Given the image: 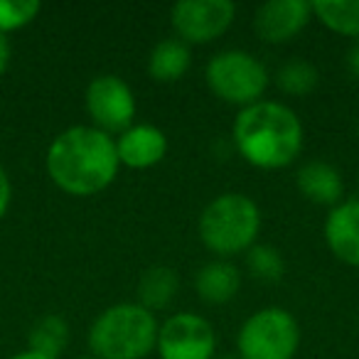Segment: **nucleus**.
Returning a JSON list of instances; mask_svg holds the SVG:
<instances>
[{
	"instance_id": "obj_1",
	"label": "nucleus",
	"mask_w": 359,
	"mask_h": 359,
	"mask_svg": "<svg viewBox=\"0 0 359 359\" xmlns=\"http://www.w3.org/2000/svg\"><path fill=\"white\" fill-rule=\"evenodd\" d=\"M45 168L50 180L72 197L104 192L118 175L116 138L96 126H72L47 148Z\"/></svg>"
},
{
	"instance_id": "obj_2",
	"label": "nucleus",
	"mask_w": 359,
	"mask_h": 359,
	"mask_svg": "<svg viewBox=\"0 0 359 359\" xmlns=\"http://www.w3.org/2000/svg\"><path fill=\"white\" fill-rule=\"evenodd\" d=\"M231 140L241 158L254 168H288L303 150V123L290 106L259 101L236 114Z\"/></svg>"
},
{
	"instance_id": "obj_3",
	"label": "nucleus",
	"mask_w": 359,
	"mask_h": 359,
	"mask_svg": "<svg viewBox=\"0 0 359 359\" xmlns=\"http://www.w3.org/2000/svg\"><path fill=\"white\" fill-rule=\"evenodd\" d=\"M160 325L138 303L106 308L89 327V349L96 359H145L158 344Z\"/></svg>"
},
{
	"instance_id": "obj_4",
	"label": "nucleus",
	"mask_w": 359,
	"mask_h": 359,
	"mask_svg": "<svg viewBox=\"0 0 359 359\" xmlns=\"http://www.w3.org/2000/svg\"><path fill=\"white\" fill-rule=\"evenodd\" d=\"M197 231L212 254H241L256 244L261 231V210L241 192H224L202 210Z\"/></svg>"
},
{
	"instance_id": "obj_5",
	"label": "nucleus",
	"mask_w": 359,
	"mask_h": 359,
	"mask_svg": "<svg viewBox=\"0 0 359 359\" xmlns=\"http://www.w3.org/2000/svg\"><path fill=\"white\" fill-rule=\"evenodd\" d=\"M205 79L217 99L246 109L261 101L269 86V69L251 52L224 50L207 62Z\"/></svg>"
},
{
	"instance_id": "obj_6",
	"label": "nucleus",
	"mask_w": 359,
	"mask_h": 359,
	"mask_svg": "<svg viewBox=\"0 0 359 359\" xmlns=\"http://www.w3.org/2000/svg\"><path fill=\"white\" fill-rule=\"evenodd\" d=\"M298 347V320L278 305L256 310L236 334L239 359H293Z\"/></svg>"
},
{
	"instance_id": "obj_7",
	"label": "nucleus",
	"mask_w": 359,
	"mask_h": 359,
	"mask_svg": "<svg viewBox=\"0 0 359 359\" xmlns=\"http://www.w3.org/2000/svg\"><path fill=\"white\" fill-rule=\"evenodd\" d=\"M234 15L231 0H180L170 11V22L185 45H207L229 30Z\"/></svg>"
},
{
	"instance_id": "obj_8",
	"label": "nucleus",
	"mask_w": 359,
	"mask_h": 359,
	"mask_svg": "<svg viewBox=\"0 0 359 359\" xmlns=\"http://www.w3.org/2000/svg\"><path fill=\"white\" fill-rule=\"evenodd\" d=\"M160 359H215L217 334L210 320L195 313L170 315L158 332Z\"/></svg>"
},
{
	"instance_id": "obj_9",
	"label": "nucleus",
	"mask_w": 359,
	"mask_h": 359,
	"mask_svg": "<svg viewBox=\"0 0 359 359\" xmlns=\"http://www.w3.org/2000/svg\"><path fill=\"white\" fill-rule=\"evenodd\" d=\"M86 111L99 130L123 133L133 126L135 96L121 76L101 74L86 86Z\"/></svg>"
},
{
	"instance_id": "obj_10",
	"label": "nucleus",
	"mask_w": 359,
	"mask_h": 359,
	"mask_svg": "<svg viewBox=\"0 0 359 359\" xmlns=\"http://www.w3.org/2000/svg\"><path fill=\"white\" fill-rule=\"evenodd\" d=\"M310 18H313V3L308 0H269L256 8L254 30L269 45H280L303 32Z\"/></svg>"
},
{
	"instance_id": "obj_11",
	"label": "nucleus",
	"mask_w": 359,
	"mask_h": 359,
	"mask_svg": "<svg viewBox=\"0 0 359 359\" xmlns=\"http://www.w3.org/2000/svg\"><path fill=\"white\" fill-rule=\"evenodd\" d=\"M118 163L130 170H148L158 165L168 153V138L158 126L135 123L116 138Z\"/></svg>"
},
{
	"instance_id": "obj_12",
	"label": "nucleus",
	"mask_w": 359,
	"mask_h": 359,
	"mask_svg": "<svg viewBox=\"0 0 359 359\" xmlns=\"http://www.w3.org/2000/svg\"><path fill=\"white\" fill-rule=\"evenodd\" d=\"M325 241L334 259L359 269V200H342L330 210Z\"/></svg>"
},
{
	"instance_id": "obj_13",
	"label": "nucleus",
	"mask_w": 359,
	"mask_h": 359,
	"mask_svg": "<svg viewBox=\"0 0 359 359\" xmlns=\"http://www.w3.org/2000/svg\"><path fill=\"white\" fill-rule=\"evenodd\" d=\"M295 185H298L300 195L313 205L337 207L344 195L342 175L334 165L325 163V160H308L300 165L298 175H295Z\"/></svg>"
},
{
	"instance_id": "obj_14",
	"label": "nucleus",
	"mask_w": 359,
	"mask_h": 359,
	"mask_svg": "<svg viewBox=\"0 0 359 359\" xmlns=\"http://www.w3.org/2000/svg\"><path fill=\"white\" fill-rule=\"evenodd\" d=\"M241 273L231 261L217 259L205 264L195 273V290L205 303L224 305L239 293Z\"/></svg>"
},
{
	"instance_id": "obj_15",
	"label": "nucleus",
	"mask_w": 359,
	"mask_h": 359,
	"mask_svg": "<svg viewBox=\"0 0 359 359\" xmlns=\"http://www.w3.org/2000/svg\"><path fill=\"white\" fill-rule=\"evenodd\" d=\"M192 65V52L177 37H168L160 40L153 47L148 57V74L160 84H172V81L182 79Z\"/></svg>"
},
{
	"instance_id": "obj_16",
	"label": "nucleus",
	"mask_w": 359,
	"mask_h": 359,
	"mask_svg": "<svg viewBox=\"0 0 359 359\" xmlns=\"http://www.w3.org/2000/svg\"><path fill=\"white\" fill-rule=\"evenodd\" d=\"M180 288V276L170 266H150L148 271H143L138 280V305H143L145 310L155 313V310L168 308L175 300V293Z\"/></svg>"
},
{
	"instance_id": "obj_17",
	"label": "nucleus",
	"mask_w": 359,
	"mask_h": 359,
	"mask_svg": "<svg viewBox=\"0 0 359 359\" xmlns=\"http://www.w3.org/2000/svg\"><path fill=\"white\" fill-rule=\"evenodd\" d=\"M313 15L327 30L359 40V0H315Z\"/></svg>"
},
{
	"instance_id": "obj_18",
	"label": "nucleus",
	"mask_w": 359,
	"mask_h": 359,
	"mask_svg": "<svg viewBox=\"0 0 359 359\" xmlns=\"http://www.w3.org/2000/svg\"><path fill=\"white\" fill-rule=\"evenodd\" d=\"M27 342H30L32 352L60 359V354L69 344V325L62 315H45L32 325Z\"/></svg>"
},
{
	"instance_id": "obj_19",
	"label": "nucleus",
	"mask_w": 359,
	"mask_h": 359,
	"mask_svg": "<svg viewBox=\"0 0 359 359\" xmlns=\"http://www.w3.org/2000/svg\"><path fill=\"white\" fill-rule=\"evenodd\" d=\"M276 84H278V89L288 96H308L318 89L320 72L313 62L295 57V60H288L278 72H276Z\"/></svg>"
},
{
	"instance_id": "obj_20",
	"label": "nucleus",
	"mask_w": 359,
	"mask_h": 359,
	"mask_svg": "<svg viewBox=\"0 0 359 359\" xmlns=\"http://www.w3.org/2000/svg\"><path fill=\"white\" fill-rule=\"evenodd\" d=\"M246 266H249L251 276L266 283H278L285 273V261L276 246L269 244H254L246 251Z\"/></svg>"
},
{
	"instance_id": "obj_21",
	"label": "nucleus",
	"mask_w": 359,
	"mask_h": 359,
	"mask_svg": "<svg viewBox=\"0 0 359 359\" xmlns=\"http://www.w3.org/2000/svg\"><path fill=\"white\" fill-rule=\"evenodd\" d=\"M40 11L37 0H0V35L30 25Z\"/></svg>"
},
{
	"instance_id": "obj_22",
	"label": "nucleus",
	"mask_w": 359,
	"mask_h": 359,
	"mask_svg": "<svg viewBox=\"0 0 359 359\" xmlns=\"http://www.w3.org/2000/svg\"><path fill=\"white\" fill-rule=\"evenodd\" d=\"M11 200H13V185H11V177L8 172L3 170L0 165V219L8 215V207H11Z\"/></svg>"
},
{
	"instance_id": "obj_23",
	"label": "nucleus",
	"mask_w": 359,
	"mask_h": 359,
	"mask_svg": "<svg viewBox=\"0 0 359 359\" xmlns=\"http://www.w3.org/2000/svg\"><path fill=\"white\" fill-rule=\"evenodd\" d=\"M347 69H349V74H352L354 79H359V40L354 42V45L349 47V52H347Z\"/></svg>"
},
{
	"instance_id": "obj_24",
	"label": "nucleus",
	"mask_w": 359,
	"mask_h": 359,
	"mask_svg": "<svg viewBox=\"0 0 359 359\" xmlns=\"http://www.w3.org/2000/svg\"><path fill=\"white\" fill-rule=\"evenodd\" d=\"M8 65H11V45H8L6 35H0V76L8 72Z\"/></svg>"
},
{
	"instance_id": "obj_25",
	"label": "nucleus",
	"mask_w": 359,
	"mask_h": 359,
	"mask_svg": "<svg viewBox=\"0 0 359 359\" xmlns=\"http://www.w3.org/2000/svg\"><path fill=\"white\" fill-rule=\"evenodd\" d=\"M11 359H55V357H45V354H40V352H32V349H25V352L13 354Z\"/></svg>"
},
{
	"instance_id": "obj_26",
	"label": "nucleus",
	"mask_w": 359,
	"mask_h": 359,
	"mask_svg": "<svg viewBox=\"0 0 359 359\" xmlns=\"http://www.w3.org/2000/svg\"><path fill=\"white\" fill-rule=\"evenodd\" d=\"M215 359H239V357H231V354H224V357H215Z\"/></svg>"
},
{
	"instance_id": "obj_27",
	"label": "nucleus",
	"mask_w": 359,
	"mask_h": 359,
	"mask_svg": "<svg viewBox=\"0 0 359 359\" xmlns=\"http://www.w3.org/2000/svg\"><path fill=\"white\" fill-rule=\"evenodd\" d=\"M79 359H96V357H79Z\"/></svg>"
},
{
	"instance_id": "obj_28",
	"label": "nucleus",
	"mask_w": 359,
	"mask_h": 359,
	"mask_svg": "<svg viewBox=\"0 0 359 359\" xmlns=\"http://www.w3.org/2000/svg\"><path fill=\"white\" fill-rule=\"evenodd\" d=\"M357 130H359V128H357Z\"/></svg>"
}]
</instances>
